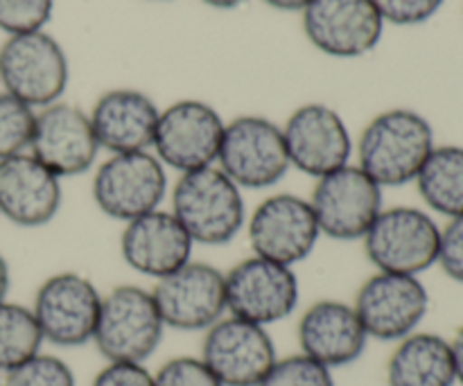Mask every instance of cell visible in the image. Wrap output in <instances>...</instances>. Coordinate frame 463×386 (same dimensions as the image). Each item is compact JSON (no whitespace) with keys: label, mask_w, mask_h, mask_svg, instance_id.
<instances>
[{"label":"cell","mask_w":463,"mask_h":386,"mask_svg":"<svg viewBox=\"0 0 463 386\" xmlns=\"http://www.w3.org/2000/svg\"><path fill=\"white\" fill-rule=\"evenodd\" d=\"M434 147L428 118L411 108H389L362 129L353 161L383 190L402 188L414 184Z\"/></svg>","instance_id":"cell-1"},{"label":"cell","mask_w":463,"mask_h":386,"mask_svg":"<svg viewBox=\"0 0 463 386\" xmlns=\"http://www.w3.org/2000/svg\"><path fill=\"white\" fill-rule=\"evenodd\" d=\"M170 211L194 247H226L244 233L247 199L217 165L179 174L170 188Z\"/></svg>","instance_id":"cell-2"},{"label":"cell","mask_w":463,"mask_h":386,"mask_svg":"<svg viewBox=\"0 0 463 386\" xmlns=\"http://www.w3.org/2000/svg\"><path fill=\"white\" fill-rule=\"evenodd\" d=\"M165 330L152 289L118 285L102 297L93 344L107 362L145 364L161 348Z\"/></svg>","instance_id":"cell-3"},{"label":"cell","mask_w":463,"mask_h":386,"mask_svg":"<svg viewBox=\"0 0 463 386\" xmlns=\"http://www.w3.org/2000/svg\"><path fill=\"white\" fill-rule=\"evenodd\" d=\"M90 194L104 217L127 224L163 208L170 176L154 152L109 154L95 165Z\"/></svg>","instance_id":"cell-4"},{"label":"cell","mask_w":463,"mask_h":386,"mask_svg":"<svg viewBox=\"0 0 463 386\" xmlns=\"http://www.w3.org/2000/svg\"><path fill=\"white\" fill-rule=\"evenodd\" d=\"M362 247L375 271L420 278L437 267L441 226L423 208L384 206L362 240Z\"/></svg>","instance_id":"cell-5"},{"label":"cell","mask_w":463,"mask_h":386,"mask_svg":"<svg viewBox=\"0 0 463 386\" xmlns=\"http://www.w3.org/2000/svg\"><path fill=\"white\" fill-rule=\"evenodd\" d=\"M0 81L5 93L27 107H50L63 98L71 81L66 50L45 30L9 36L0 48Z\"/></svg>","instance_id":"cell-6"},{"label":"cell","mask_w":463,"mask_h":386,"mask_svg":"<svg viewBox=\"0 0 463 386\" xmlns=\"http://www.w3.org/2000/svg\"><path fill=\"white\" fill-rule=\"evenodd\" d=\"M217 167L247 190H269L292 170L280 125L262 116H238L226 122Z\"/></svg>","instance_id":"cell-7"},{"label":"cell","mask_w":463,"mask_h":386,"mask_svg":"<svg viewBox=\"0 0 463 386\" xmlns=\"http://www.w3.org/2000/svg\"><path fill=\"white\" fill-rule=\"evenodd\" d=\"M310 206L321 238L362 242L384 208V190L355 161L315 181Z\"/></svg>","instance_id":"cell-8"},{"label":"cell","mask_w":463,"mask_h":386,"mask_svg":"<svg viewBox=\"0 0 463 386\" xmlns=\"http://www.w3.org/2000/svg\"><path fill=\"white\" fill-rule=\"evenodd\" d=\"M224 276L226 315L249 324L269 328L289 319L301 303V280L294 267L251 253Z\"/></svg>","instance_id":"cell-9"},{"label":"cell","mask_w":463,"mask_h":386,"mask_svg":"<svg viewBox=\"0 0 463 386\" xmlns=\"http://www.w3.org/2000/svg\"><path fill=\"white\" fill-rule=\"evenodd\" d=\"M244 235L253 256L294 269L306 262L321 242V231L310 199L294 193H276L262 199L249 212Z\"/></svg>","instance_id":"cell-10"},{"label":"cell","mask_w":463,"mask_h":386,"mask_svg":"<svg viewBox=\"0 0 463 386\" xmlns=\"http://www.w3.org/2000/svg\"><path fill=\"white\" fill-rule=\"evenodd\" d=\"M102 297L98 285L80 271H57L39 285L32 303L45 344L80 348L93 344Z\"/></svg>","instance_id":"cell-11"},{"label":"cell","mask_w":463,"mask_h":386,"mask_svg":"<svg viewBox=\"0 0 463 386\" xmlns=\"http://www.w3.org/2000/svg\"><path fill=\"white\" fill-rule=\"evenodd\" d=\"M226 122L202 99H179L161 108L152 152L167 172L203 170L217 163Z\"/></svg>","instance_id":"cell-12"},{"label":"cell","mask_w":463,"mask_h":386,"mask_svg":"<svg viewBox=\"0 0 463 386\" xmlns=\"http://www.w3.org/2000/svg\"><path fill=\"white\" fill-rule=\"evenodd\" d=\"M369 339L398 344L419 330L430 312V292L419 276L373 271L353 301Z\"/></svg>","instance_id":"cell-13"},{"label":"cell","mask_w":463,"mask_h":386,"mask_svg":"<svg viewBox=\"0 0 463 386\" xmlns=\"http://www.w3.org/2000/svg\"><path fill=\"white\" fill-rule=\"evenodd\" d=\"M152 294L165 328L179 333H206L226 316V276L211 262L193 258L156 280Z\"/></svg>","instance_id":"cell-14"},{"label":"cell","mask_w":463,"mask_h":386,"mask_svg":"<svg viewBox=\"0 0 463 386\" xmlns=\"http://www.w3.org/2000/svg\"><path fill=\"white\" fill-rule=\"evenodd\" d=\"M292 170L321 179L355 158V140L344 118L328 104H303L283 127Z\"/></svg>","instance_id":"cell-15"},{"label":"cell","mask_w":463,"mask_h":386,"mask_svg":"<svg viewBox=\"0 0 463 386\" xmlns=\"http://www.w3.org/2000/svg\"><path fill=\"white\" fill-rule=\"evenodd\" d=\"M199 357L224 386H258L279 353L269 328L226 315L203 333Z\"/></svg>","instance_id":"cell-16"},{"label":"cell","mask_w":463,"mask_h":386,"mask_svg":"<svg viewBox=\"0 0 463 386\" xmlns=\"http://www.w3.org/2000/svg\"><path fill=\"white\" fill-rule=\"evenodd\" d=\"M89 113L68 102H54L36 111L30 154L59 179L68 181L95 170L99 156Z\"/></svg>","instance_id":"cell-17"},{"label":"cell","mask_w":463,"mask_h":386,"mask_svg":"<svg viewBox=\"0 0 463 386\" xmlns=\"http://www.w3.org/2000/svg\"><path fill=\"white\" fill-rule=\"evenodd\" d=\"M301 14L307 41L328 57H364L383 39L384 21L373 0H312Z\"/></svg>","instance_id":"cell-18"},{"label":"cell","mask_w":463,"mask_h":386,"mask_svg":"<svg viewBox=\"0 0 463 386\" xmlns=\"http://www.w3.org/2000/svg\"><path fill=\"white\" fill-rule=\"evenodd\" d=\"M297 339L298 353L330 371L355 364L371 342L353 303L337 298H321L307 306L298 319Z\"/></svg>","instance_id":"cell-19"},{"label":"cell","mask_w":463,"mask_h":386,"mask_svg":"<svg viewBox=\"0 0 463 386\" xmlns=\"http://www.w3.org/2000/svg\"><path fill=\"white\" fill-rule=\"evenodd\" d=\"M194 242L170 208L122 224L120 258L136 274L154 283L193 260Z\"/></svg>","instance_id":"cell-20"},{"label":"cell","mask_w":463,"mask_h":386,"mask_svg":"<svg viewBox=\"0 0 463 386\" xmlns=\"http://www.w3.org/2000/svg\"><path fill=\"white\" fill-rule=\"evenodd\" d=\"M63 206V179L30 152L0 161V217L21 229H41Z\"/></svg>","instance_id":"cell-21"},{"label":"cell","mask_w":463,"mask_h":386,"mask_svg":"<svg viewBox=\"0 0 463 386\" xmlns=\"http://www.w3.org/2000/svg\"><path fill=\"white\" fill-rule=\"evenodd\" d=\"M161 108L143 90L113 89L99 95L89 118L102 152H152Z\"/></svg>","instance_id":"cell-22"},{"label":"cell","mask_w":463,"mask_h":386,"mask_svg":"<svg viewBox=\"0 0 463 386\" xmlns=\"http://www.w3.org/2000/svg\"><path fill=\"white\" fill-rule=\"evenodd\" d=\"M389 386H455L450 342L434 333H411L401 339L387 362Z\"/></svg>","instance_id":"cell-23"},{"label":"cell","mask_w":463,"mask_h":386,"mask_svg":"<svg viewBox=\"0 0 463 386\" xmlns=\"http://www.w3.org/2000/svg\"><path fill=\"white\" fill-rule=\"evenodd\" d=\"M430 212L455 220L463 215V147L437 145L414 181Z\"/></svg>","instance_id":"cell-24"},{"label":"cell","mask_w":463,"mask_h":386,"mask_svg":"<svg viewBox=\"0 0 463 386\" xmlns=\"http://www.w3.org/2000/svg\"><path fill=\"white\" fill-rule=\"evenodd\" d=\"M45 339L30 306L0 303V375L39 355Z\"/></svg>","instance_id":"cell-25"},{"label":"cell","mask_w":463,"mask_h":386,"mask_svg":"<svg viewBox=\"0 0 463 386\" xmlns=\"http://www.w3.org/2000/svg\"><path fill=\"white\" fill-rule=\"evenodd\" d=\"M36 108L9 93H0V161L30 152Z\"/></svg>","instance_id":"cell-26"},{"label":"cell","mask_w":463,"mask_h":386,"mask_svg":"<svg viewBox=\"0 0 463 386\" xmlns=\"http://www.w3.org/2000/svg\"><path fill=\"white\" fill-rule=\"evenodd\" d=\"M3 386H77L71 364L41 351L32 360L3 373Z\"/></svg>","instance_id":"cell-27"},{"label":"cell","mask_w":463,"mask_h":386,"mask_svg":"<svg viewBox=\"0 0 463 386\" xmlns=\"http://www.w3.org/2000/svg\"><path fill=\"white\" fill-rule=\"evenodd\" d=\"M258 386H337L335 371L326 369L319 362L310 360L303 353L279 357Z\"/></svg>","instance_id":"cell-28"},{"label":"cell","mask_w":463,"mask_h":386,"mask_svg":"<svg viewBox=\"0 0 463 386\" xmlns=\"http://www.w3.org/2000/svg\"><path fill=\"white\" fill-rule=\"evenodd\" d=\"M52 12L54 0H0V30L9 36L41 32Z\"/></svg>","instance_id":"cell-29"},{"label":"cell","mask_w":463,"mask_h":386,"mask_svg":"<svg viewBox=\"0 0 463 386\" xmlns=\"http://www.w3.org/2000/svg\"><path fill=\"white\" fill-rule=\"evenodd\" d=\"M154 386H224L203 364L202 357L181 355L167 360L154 373Z\"/></svg>","instance_id":"cell-30"},{"label":"cell","mask_w":463,"mask_h":386,"mask_svg":"<svg viewBox=\"0 0 463 386\" xmlns=\"http://www.w3.org/2000/svg\"><path fill=\"white\" fill-rule=\"evenodd\" d=\"M384 23L410 27L423 25L437 16L446 0H373Z\"/></svg>","instance_id":"cell-31"},{"label":"cell","mask_w":463,"mask_h":386,"mask_svg":"<svg viewBox=\"0 0 463 386\" xmlns=\"http://www.w3.org/2000/svg\"><path fill=\"white\" fill-rule=\"evenodd\" d=\"M437 265L448 278L463 285V215L448 220V224L441 229Z\"/></svg>","instance_id":"cell-32"},{"label":"cell","mask_w":463,"mask_h":386,"mask_svg":"<svg viewBox=\"0 0 463 386\" xmlns=\"http://www.w3.org/2000/svg\"><path fill=\"white\" fill-rule=\"evenodd\" d=\"M90 386H154V373L134 362H107Z\"/></svg>","instance_id":"cell-33"},{"label":"cell","mask_w":463,"mask_h":386,"mask_svg":"<svg viewBox=\"0 0 463 386\" xmlns=\"http://www.w3.org/2000/svg\"><path fill=\"white\" fill-rule=\"evenodd\" d=\"M452 348V360H455V375H457V382L463 386V325L457 330L455 339L450 342Z\"/></svg>","instance_id":"cell-34"},{"label":"cell","mask_w":463,"mask_h":386,"mask_svg":"<svg viewBox=\"0 0 463 386\" xmlns=\"http://www.w3.org/2000/svg\"><path fill=\"white\" fill-rule=\"evenodd\" d=\"M9 287H12V271H9L7 258L0 253V303L7 301Z\"/></svg>","instance_id":"cell-35"},{"label":"cell","mask_w":463,"mask_h":386,"mask_svg":"<svg viewBox=\"0 0 463 386\" xmlns=\"http://www.w3.org/2000/svg\"><path fill=\"white\" fill-rule=\"evenodd\" d=\"M269 7L280 9V12H303L312 0H265Z\"/></svg>","instance_id":"cell-36"},{"label":"cell","mask_w":463,"mask_h":386,"mask_svg":"<svg viewBox=\"0 0 463 386\" xmlns=\"http://www.w3.org/2000/svg\"><path fill=\"white\" fill-rule=\"evenodd\" d=\"M202 3H206L213 9H235L242 3H247V0H202Z\"/></svg>","instance_id":"cell-37"},{"label":"cell","mask_w":463,"mask_h":386,"mask_svg":"<svg viewBox=\"0 0 463 386\" xmlns=\"http://www.w3.org/2000/svg\"><path fill=\"white\" fill-rule=\"evenodd\" d=\"M0 386H3V375H0Z\"/></svg>","instance_id":"cell-38"}]
</instances>
